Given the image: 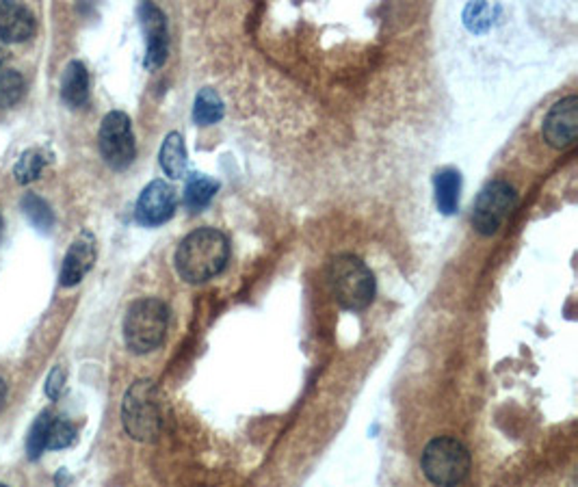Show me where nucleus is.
<instances>
[{
	"label": "nucleus",
	"instance_id": "nucleus-13",
	"mask_svg": "<svg viewBox=\"0 0 578 487\" xmlns=\"http://www.w3.org/2000/svg\"><path fill=\"white\" fill-rule=\"evenodd\" d=\"M61 98L70 109H81L89 102V72L83 61H70L61 76Z\"/></svg>",
	"mask_w": 578,
	"mask_h": 487
},
{
	"label": "nucleus",
	"instance_id": "nucleus-2",
	"mask_svg": "<svg viewBox=\"0 0 578 487\" xmlns=\"http://www.w3.org/2000/svg\"><path fill=\"white\" fill-rule=\"evenodd\" d=\"M122 424L134 442H156L162 431L161 392L152 379H137L122 401Z\"/></svg>",
	"mask_w": 578,
	"mask_h": 487
},
{
	"label": "nucleus",
	"instance_id": "nucleus-17",
	"mask_svg": "<svg viewBox=\"0 0 578 487\" xmlns=\"http://www.w3.org/2000/svg\"><path fill=\"white\" fill-rule=\"evenodd\" d=\"M219 184L212 178L204 176V173H191L187 180V189H184V206L191 212L204 210L215 198Z\"/></svg>",
	"mask_w": 578,
	"mask_h": 487
},
{
	"label": "nucleus",
	"instance_id": "nucleus-3",
	"mask_svg": "<svg viewBox=\"0 0 578 487\" xmlns=\"http://www.w3.org/2000/svg\"><path fill=\"white\" fill-rule=\"evenodd\" d=\"M170 325V307L154 297L137 299L123 317V340L137 356L152 354L165 340Z\"/></svg>",
	"mask_w": 578,
	"mask_h": 487
},
{
	"label": "nucleus",
	"instance_id": "nucleus-28",
	"mask_svg": "<svg viewBox=\"0 0 578 487\" xmlns=\"http://www.w3.org/2000/svg\"><path fill=\"white\" fill-rule=\"evenodd\" d=\"M0 487H7V485H3V483H0Z\"/></svg>",
	"mask_w": 578,
	"mask_h": 487
},
{
	"label": "nucleus",
	"instance_id": "nucleus-21",
	"mask_svg": "<svg viewBox=\"0 0 578 487\" xmlns=\"http://www.w3.org/2000/svg\"><path fill=\"white\" fill-rule=\"evenodd\" d=\"M498 11H501L498 5L470 3L464 11V22L473 33H485L494 24V20H496Z\"/></svg>",
	"mask_w": 578,
	"mask_h": 487
},
{
	"label": "nucleus",
	"instance_id": "nucleus-26",
	"mask_svg": "<svg viewBox=\"0 0 578 487\" xmlns=\"http://www.w3.org/2000/svg\"><path fill=\"white\" fill-rule=\"evenodd\" d=\"M7 61V50L0 46V70H3V63Z\"/></svg>",
	"mask_w": 578,
	"mask_h": 487
},
{
	"label": "nucleus",
	"instance_id": "nucleus-20",
	"mask_svg": "<svg viewBox=\"0 0 578 487\" xmlns=\"http://www.w3.org/2000/svg\"><path fill=\"white\" fill-rule=\"evenodd\" d=\"M24 76L18 70L3 67L0 70V109H11L24 96Z\"/></svg>",
	"mask_w": 578,
	"mask_h": 487
},
{
	"label": "nucleus",
	"instance_id": "nucleus-16",
	"mask_svg": "<svg viewBox=\"0 0 578 487\" xmlns=\"http://www.w3.org/2000/svg\"><path fill=\"white\" fill-rule=\"evenodd\" d=\"M223 113H226V104L212 87L200 89V93L195 96L193 102V122L201 128L217 124V122L223 120Z\"/></svg>",
	"mask_w": 578,
	"mask_h": 487
},
{
	"label": "nucleus",
	"instance_id": "nucleus-8",
	"mask_svg": "<svg viewBox=\"0 0 578 487\" xmlns=\"http://www.w3.org/2000/svg\"><path fill=\"white\" fill-rule=\"evenodd\" d=\"M142 29L145 35V59L143 63L150 72H156L165 65L170 54V29H167L165 14L152 3H142L137 9Z\"/></svg>",
	"mask_w": 578,
	"mask_h": 487
},
{
	"label": "nucleus",
	"instance_id": "nucleus-4",
	"mask_svg": "<svg viewBox=\"0 0 578 487\" xmlns=\"http://www.w3.org/2000/svg\"><path fill=\"white\" fill-rule=\"evenodd\" d=\"M329 287L334 299L347 310H364L375 299V278L370 268L353 254H340L329 262Z\"/></svg>",
	"mask_w": 578,
	"mask_h": 487
},
{
	"label": "nucleus",
	"instance_id": "nucleus-19",
	"mask_svg": "<svg viewBox=\"0 0 578 487\" xmlns=\"http://www.w3.org/2000/svg\"><path fill=\"white\" fill-rule=\"evenodd\" d=\"M46 154L42 152V150H26L24 154L20 156L18 162H15L14 167V178L18 184H29V182H35L39 176H42L44 167H46Z\"/></svg>",
	"mask_w": 578,
	"mask_h": 487
},
{
	"label": "nucleus",
	"instance_id": "nucleus-18",
	"mask_svg": "<svg viewBox=\"0 0 578 487\" xmlns=\"http://www.w3.org/2000/svg\"><path fill=\"white\" fill-rule=\"evenodd\" d=\"M20 209L37 232L48 234L50 229H53L54 215H53V209H50V204L44 198H39V195L35 193H26L20 201Z\"/></svg>",
	"mask_w": 578,
	"mask_h": 487
},
{
	"label": "nucleus",
	"instance_id": "nucleus-12",
	"mask_svg": "<svg viewBox=\"0 0 578 487\" xmlns=\"http://www.w3.org/2000/svg\"><path fill=\"white\" fill-rule=\"evenodd\" d=\"M37 20L29 7L20 3H0V42L20 44L33 37Z\"/></svg>",
	"mask_w": 578,
	"mask_h": 487
},
{
	"label": "nucleus",
	"instance_id": "nucleus-5",
	"mask_svg": "<svg viewBox=\"0 0 578 487\" xmlns=\"http://www.w3.org/2000/svg\"><path fill=\"white\" fill-rule=\"evenodd\" d=\"M425 477L437 487H457L470 472V453L456 438H436L420 457Z\"/></svg>",
	"mask_w": 578,
	"mask_h": 487
},
{
	"label": "nucleus",
	"instance_id": "nucleus-9",
	"mask_svg": "<svg viewBox=\"0 0 578 487\" xmlns=\"http://www.w3.org/2000/svg\"><path fill=\"white\" fill-rule=\"evenodd\" d=\"M178 195L176 189L165 180H152L143 189L137 200V209L134 217L145 228L161 226V223L170 221L176 212Z\"/></svg>",
	"mask_w": 578,
	"mask_h": 487
},
{
	"label": "nucleus",
	"instance_id": "nucleus-11",
	"mask_svg": "<svg viewBox=\"0 0 578 487\" xmlns=\"http://www.w3.org/2000/svg\"><path fill=\"white\" fill-rule=\"evenodd\" d=\"M95 262V237L92 232H81L74 243L67 249L64 265H61L59 284L64 288H72L83 282V278L92 271Z\"/></svg>",
	"mask_w": 578,
	"mask_h": 487
},
{
	"label": "nucleus",
	"instance_id": "nucleus-24",
	"mask_svg": "<svg viewBox=\"0 0 578 487\" xmlns=\"http://www.w3.org/2000/svg\"><path fill=\"white\" fill-rule=\"evenodd\" d=\"M65 390V368L64 366H54L53 371L48 373L46 379V396L48 399L57 401Z\"/></svg>",
	"mask_w": 578,
	"mask_h": 487
},
{
	"label": "nucleus",
	"instance_id": "nucleus-22",
	"mask_svg": "<svg viewBox=\"0 0 578 487\" xmlns=\"http://www.w3.org/2000/svg\"><path fill=\"white\" fill-rule=\"evenodd\" d=\"M54 416L48 410H44L39 416L35 418V423L31 424L29 431V438H26V453H29V459H39L42 453L46 451L48 444V431L50 424H53Z\"/></svg>",
	"mask_w": 578,
	"mask_h": 487
},
{
	"label": "nucleus",
	"instance_id": "nucleus-23",
	"mask_svg": "<svg viewBox=\"0 0 578 487\" xmlns=\"http://www.w3.org/2000/svg\"><path fill=\"white\" fill-rule=\"evenodd\" d=\"M76 440V429L74 424L64 421V418H54L48 431V444L46 449L50 451H61L67 449L70 444H74Z\"/></svg>",
	"mask_w": 578,
	"mask_h": 487
},
{
	"label": "nucleus",
	"instance_id": "nucleus-25",
	"mask_svg": "<svg viewBox=\"0 0 578 487\" xmlns=\"http://www.w3.org/2000/svg\"><path fill=\"white\" fill-rule=\"evenodd\" d=\"M5 401H7V384H5V379L0 377V410H3Z\"/></svg>",
	"mask_w": 578,
	"mask_h": 487
},
{
	"label": "nucleus",
	"instance_id": "nucleus-10",
	"mask_svg": "<svg viewBox=\"0 0 578 487\" xmlns=\"http://www.w3.org/2000/svg\"><path fill=\"white\" fill-rule=\"evenodd\" d=\"M578 131V96L559 100L544 117V141L554 150H565L574 143Z\"/></svg>",
	"mask_w": 578,
	"mask_h": 487
},
{
	"label": "nucleus",
	"instance_id": "nucleus-7",
	"mask_svg": "<svg viewBox=\"0 0 578 487\" xmlns=\"http://www.w3.org/2000/svg\"><path fill=\"white\" fill-rule=\"evenodd\" d=\"M515 201H518V193L512 184L505 180L487 182L475 201L473 228L484 237L496 234L507 221L509 212L515 209Z\"/></svg>",
	"mask_w": 578,
	"mask_h": 487
},
{
	"label": "nucleus",
	"instance_id": "nucleus-15",
	"mask_svg": "<svg viewBox=\"0 0 578 487\" xmlns=\"http://www.w3.org/2000/svg\"><path fill=\"white\" fill-rule=\"evenodd\" d=\"M436 204L442 215H453L459 206V191H462V176L453 167H445L436 173Z\"/></svg>",
	"mask_w": 578,
	"mask_h": 487
},
{
	"label": "nucleus",
	"instance_id": "nucleus-14",
	"mask_svg": "<svg viewBox=\"0 0 578 487\" xmlns=\"http://www.w3.org/2000/svg\"><path fill=\"white\" fill-rule=\"evenodd\" d=\"M159 161L162 171L171 178V180H181V178L187 176V145H184V137L181 132H170L165 137V141L161 145Z\"/></svg>",
	"mask_w": 578,
	"mask_h": 487
},
{
	"label": "nucleus",
	"instance_id": "nucleus-27",
	"mask_svg": "<svg viewBox=\"0 0 578 487\" xmlns=\"http://www.w3.org/2000/svg\"><path fill=\"white\" fill-rule=\"evenodd\" d=\"M0 237H3V217H0Z\"/></svg>",
	"mask_w": 578,
	"mask_h": 487
},
{
	"label": "nucleus",
	"instance_id": "nucleus-1",
	"mask_svg": "<svg viewBox=\"0 0 578 487\" xmlns=\"http://www.w3.org/2000/svg\"><path fill=\"white\" fill-rule=\"evenodd\" d=\"M230 260V240L217 228H198L178 245L176 271L184 282L204 284L217 278Z\"/></svg>",
	"mask_w": 578,
	"mask_h": 487
},
{
	"label": "nucleus",
	"instance_id": "nucleus-6",
	"mask_svg": "<svg viewBox=\"0 0 578 487\" xmlns=\"http://www.w3.org/2000/svg\"><path fill=\"white\" fill-rule=\"evenodd\" d=\"M100 154L111 170L122 171L132 165L137 156V143H134V132L131 117L122 111H111L104 115L98 132Z\"/></svg>",
	"mask_w": 578,
	"mask_h": 487
}]
</instances>
